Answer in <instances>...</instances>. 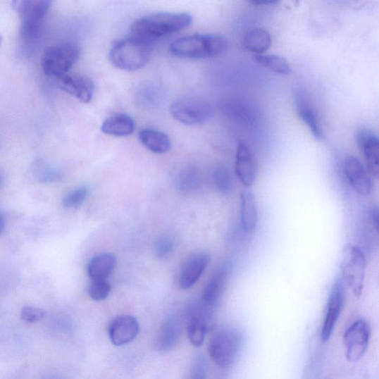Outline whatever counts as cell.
Listing matches in <instances>:
<instances>
[{
	"label": "cell",
	"mask_w": 379,
	"mask_h": 379,
	"mask_svg": "<svg viewBox=\"0 0 379 379\" xmlns=\"http://www.w3.org/2000/svg\"><path fill=\"white\" fill-rule=\"evenodd\" d=\"M272 45V37L265 28L256 27L247 32L243 39V46L256 55L263 54Z\"/></svg>",
	"instance_id": "cell-24"
},
{
	"label": "cell",
	"mask_w": 379,
	"mask_h": 379,
	"mask_svg": "<svg viewBox=\"0 0 379 379\" xmlns=\"http://www.w3.org/2000/svg\"><path fill=\"white\" fill-rule=\"evenodd\" d=\"M150 56V43L134 36L116 42L109 54L112 64L126 71L142 68L149 61Z\"/></svg>",
	"instance_id": "cell-3"
},
{
	"label": "cell",
	"mask_w": 379,
	"mask_h": 379,
	"mask_svg": "<svg viewBox=\"0 0 379 379\" xmlns=\"http://www.w3.org/2000/svg\"><path fill=\"white\" fill-rule=\"evenodd\" d=\"M89 195V189L87 187H79L66 195L63 201L65 208L76 209L80 207Z\"/></svg>",
	"instance_id": "cell-28"
},
{
	"label": "cell",
	"mask_w": 379,
	"mask_h": 379,
	"mask_svg": "<svg viewBox=\"0 0 379 379\" xmlns=\"http://www.w3.org/2000/svg\"><path fill=\"white\" fill-rule=\"evenodd\" d=\"M181 333V327L177 318L169 317L160 329L156 347L160 352H168L178 343Z\"/></svg>",
	"instance_id": "cell-23"
},
{
	"label": "cell",
	"mask_w": 379,
	"mask_h": 379,
	"mask_svg": "<svg viewBox=\"0 0 379 379\" xmlns=\"http://www.w3.org/2000/svg\"><path fill=\"white\" fill-rule=\"evenodd\" d=\"M211 257L208 253L202 252L189 258L182 268L178 284L181 289L187 290L194 286L209 266Z\"/></svg>",
	"instance_id": "cell-17"
},
{
	"label": "cell",
	"mask_w": 379,
	"mask_h": 379,
	"mask_svg": "<svg viewBox=\"0 0 379 379\" xmlns=\"http://www.w3.org/2000/svg\"><path fill=\"white\" fill-rule=\"evenodd\" d=\"M250 3L258 6H269L278 3V1H275V0H253Z\"/></svg>",
	"instance_id": "cell-33"
},
{
	"label": "cell",
	"mask_w": 379,
	"mask_h": 379,
	"mask_svg": "<svg viewBox=\"0 0 379 379\" xmlns=\"http://www.w3.org/2000/svg\"><path fill=\"white\" fill-rule=\"evenodd\" d=\"M116 263V257L110 254H101L94 256L87 265V273L92 280H108L114 271Z\"/></svg>",
	"instance_id": "cell-25"
},
{
	"label": "cell",
	"mask_w": 379,
	"mask_h": 379,
	"mask_svg": "<svg viewBox=\"0 0 379 379\" xmlns=\"http://www.w3.org/2000/svg\"><path fill=\"white\" fill-rule=\"evenodd\" d=\"M5 225V222L4 220V218L1 215H0V233L3 231Z\"/></svg>",
	"instance_id": "cell-34"
},
{
	"label": "cell",
	"mask_w": 379,
	"mask_h": 379,
	"mask_svg": "<svg viewBox=\"0 0 379 379\" xmlns=\"http://www.w3.org/2000/svg\"><path fill=\"white\" fill-rule=\"evenodd\" d=\"M1 44H2V37H0V46H1Z\"/></svg>",
	"instance_id": "cell-35"
},
{
	"label": "cell",
	"mask_w": 379,
	"mask_h": 379,
	"mask_svg": "<svg viewBox=\"0 0 379 379\" xmlns=\"http://www.w3.org/2000/svg\"><path fill=\"white\" fill-rule=\"evenodd\" d=\"M213 180L218 191L224 195L232 192L233 184L230 172L225 168H217L213 173Z\"/></svg>",
	"instance_id": "cell-27"
},
{
	"label": "cell",
	"mask_w": 379,
	"mask_h": 379,
	"mask_svg": "<svg viewBox=\"0 0 379 379\" xmlns=\"http://www.w3.org/2000/svg\"><path fill=\"white\" fill-rule=\"evenodd\" d=\"M343 171L354 192L363 197L371 194L373 188L371 174L359 159L353 156H347L344 159Z\"/></svg>",
	"instance_id": "cell-11"
},
{
	"label": "cell",
	"mask_w": 379,
	"mask_h": 379,
	"mask_svg": "<svg viewBox=\"0 0 379 379\" xmlns=\"http://www.w3.org/2000/svg\"><path fill=\"white\" fill-rule=\"evenodd\" d=\"M344 301L345 285L340 277L334 282L328 301L327 311L321 331V339L323 342L330 340L342 313Z\"/></svg>",
	"instance_id": "cell-10"
},
{
	"label": "cell",
	"mask_w": 379,
	"mask_h": 379,
	"mask_svg": "<svg viewBox=\"0 0 379 379\" xmlns=\"http://www.w3.org/2000/svg\"><path fill=\"white\" fill-rule=\"evenodd\" d=\"M295 106L300 119L307 125L313 136L318 141L323 140L325 134L322 120L308 95L298 92L295 95Z\"/></svg>",
	"instance_id": "cell-12"
},
{
	"label": "cell",
	"mask_w": 379,
	"mask_h": 379,
	"mask_svg": "<svg viewBox=\"0 0 379 379\" xmlns=\"http://www.w3.org/2000/svg\"><path fill=\"white\" fill-rule=\"evenodd\" d=\"M191 379H206V362L201 357L194 362Z\"/></svg>",
	"instance_id": "cell-32"
},
{
	"label": "cell",
	"mask_w": 379,
	"mask_h": 379,
	"mask_svg": "<svg viewBox=\"0 0 379 379\" xmlns=\"http://www.w3.org/2000/svg\"><path fill=\"white\" fill-rule=\"evenodd\" d=\"M359 147L363 154L366 166L372 177L379 174V140L376 135L367 129L359 131L356 135Z\"/></svg>",
	"instance_id": "cell-16"
},
{
	"label": "cell",
	"mask_w": 379,
	"mask_h": 379,
	"mask_svg": "<svg viewBox=\"0 0 379 379\" xmlns=\"http://www.w3.org/2000/svg\"><path fill=\"white\" fill-rule=\"evenodd\" d=\"M228 48V41L221 35L199 34L175 40L170 51L182 59H209L223 54Z\"/></svg>",
	"instance_id": "cell-2"
},
{
	"label": "cell",
	"mask_w": 379,
	"mask_h": 379,
	"mask_svg": "<svg viewBox=\"0 0 379 379\" xmlns=\"http://www.w3.org/2000/svg\"><path fill=\"white\" fill-rule=\"evenodd\" d=\"M235 174L245 187H251L256 178L257 168L254 155L244 142H240L237 148Z\"/></svg>",
	"instance_id": "cell-14"
},
{
	"label": "cell",
	"mask_w": 379,
	"mask_h": 379,
	"mask_svg": "<svg viewBox=\"0 0 379 379\" xmlns=\"http://www.w3.org/2000/svg\"><path fill=\"white\" fill-rule=\"evenodd\" d=\"M111 286L108 280H92L89 287V295L92 299L99 302L108 297Z\"/></svg>",
	"instance_id": "cell-29"
},
{
	"label": "cell",
	"mask_w": 379,
	"mask_h": 379,
	"mask_svg": "<svg viewBox=\"0 0 379 379\" xmlns=\"http://www.w3.org/2000/svg\"><path fill=\"white\" fill-rule=\"evenodd\" d=\"M209 318L207 311L201 307L193 308L189 313L187 321V335L190 342L200 347L205 341L209 328Z\"/></svg>",
	"instance_id": "cell-19"
},
{
	"label": "cell",
	"mask_w": 379,
	"mask_h": 379,
	"mask_svg": "<svg viewBox=\"0 0 379 379\" xmlns=\"http://www.w3.org/2000/svg\"><path fill=\"white\" fill-rule=\"evenodd\" d=\"M173 118L186 125H199L211 120L212 105L200 97H185L174 101L170 108Z\"/></svg>",
	"instance_id": "cell-7"
},
{
	"label": "cell",
	"mask_w": 379,
	"mask_h": 379,
	"mask_svg": "<svg viewBox=\"0 0 379 379\" xmlns=\"http://www.w3.org/2000/svg\"><path fill=\"white\" fill-rule=\"evenodd\" d=\"M366 267V257L361 247L352 243L347 244L343 249L340 266L342 280L355 297L359 298L362 294Z\"/></svg>",
	"instance_id": "cell-5"
},
{
	"label": "cell",
	"mask_w": 379,
	"mask_h": 379,
	"mask_svg": "<svg viewBox=\"0 0 379 379\" xmlns=\"http://www.w3.org/2000/svg\"><path fill=\"white\" fill-rule=\"evenodd\" d=\"M80 51L74 43L57 44L48 49L42 58V68L47 76L60 78L79 60Z\"/></svg>",
	"instance_id": "cell-6"
},
{
	"label": "cell",
	"mask_w": 379,
	"mask_h": 379,
	"mask_svg": "<svg viewBox=\"0 0 379 379\" xmlns=\"http://www.w3.org/2000/svg\"><path fill=\"white\" fill-rule=\"evenodd\" d=\"M175 249L174 239L168 235L160 236L155 241L154 251L159 258H166L170 256Z\"/></svg>",
	"instance_id": "cell-30"
},
{
	"label": "cell",
	"mask_w": 379,
	"mask_h": 379,
	"mask_svg": "<svg viewBox=\"0 0 379 379\" xmlns=\"http://www.w3.org/2000/svg\"><path fill=\"white\" fill-rule=\"evenodd\" d=\"M45 312L42 309L25 306L21 311V318L27 323H35L45 317Z\"/></svg>",
	"instance_id": "cell-31"
},
{
	"label": "cell",
	"mask_w": 379,
	"mask_h": 379,
	"mask_svg": "<svg viewBox=\"0 0 379 379\" xmlns=\"http://www.w3.org/2000/svg\"><path fill=\"white\" fill-rule=\"evenodd\" d=\"M51 4L49 0H22L13 2V7L21 19L20 31L33 34L42 32L44 21Z\"/></svg>",
	"instance_id": "cell-8"
},
{
	"label": "cell",
	"mask_w": 379,
	"mask_h": 379,
	"mask_svg": "<svg viewBox=\"0 0 379 379\" xmlns=\"http://www.w3.org/2000/svg\"><path fill=\"white\" fill-rule=\"evenodd\" d=\"M139 139L145 148L155 154H166L171 148V141L169 137L157 130L142 129L139 131Z\"/></svg>",
	"instance_id": "cell-21"
},
{
	"label": "cell",
	"mask_w": 379,
	"mask_h": 379,
	"mask_svg": "<svg viewBox=\"0 0 379 379\" xmlns=\"http://www.w3.org/2000/svg\"><path fill=\"white\" fill-rule=\"evenodd\" d=\"M135 123L127 114H116L110 116L101 125V130L107 135L127 137L134 133Z\"/></svg>",
	"instance_id": "cell-22"
},
{
	"label": "cell",
	"mask_w": 379,
	"mask_h": 379,
	"mask_svg": "<svg viewBox=\"0 0 379 379\" xmlns=\"http://www.w3.org/2000/svg\"><path fill=\"white\" fill-rule=\"evenodd\" d=\"M232 271V262L225 261L218 268L203 292V302L208 307H214L222 299Z\"/></svg>",
	"instance_id": "cell-13"
},
{
	"label": "cell",
	"mask_w": 379,
	"mask_h": 379,
	"mask_svg": "<svg viewBox=\"0 0 379 379\" xmlns=\"http://www.w3.org/2000/svg\"><path fill=\"white\" fill-rule=\"evenodd\" d=\"M371 335V327L364 319L356 321L345 330L344 344L346 357L349 362H356L366 354Z\"/></svg>",
	"instance_id": "cell-9"
},
{
	"label": "cell",
	"mask_w": 379,
	"mask_h": 379,
	"mask_svg": "<svg viewBox=\"0 0 379 379\" xmlns=\"http://www.w3.org/2000/svg\"><path fill=\"white\" fill-rule=\"evenodd\" d=\"M254 59L259 65L277 75H289L291 73L289 62L282 56L263 54L255 55Z\"/></svg>",
	"instance_id": "cell-26"
},
{
	"label": "cell",
	"mask_w": 379,
	"mask_h": 379,
	"mask_svg": "<svg viewBox=\"0 0 379 379\" xmlns=\"http://www.w3.org/2000/svg\"><path fill=\"white\" fill-rule=\"evenodd\" d=\"M58 86L81 103L89 104L94 94V85L91 79L80 75H66L57 80Z\"/></svg>",
	"instance_id": "cell-15"
},
{
	"label": "cell",
	"mask_w": 379,
	"mask_h": 379,
	"mask_svg": "<svg viewBox=\"0 0 379 379\" xmlns=\"http://www.w3.org/2000/svg\"><path fill=\"white\" fill-rule=\"evenodd\" d=\"M192 23L187 13H156L142 18L131 26L132 35L150 42L179 32Z\"/></svg>",
	"instance_id": "cell-1"
},
{
	"label": "cell",
	"mask_w": 379,
	"mask_h": 379,
	"mask_svg": "<svg viewBox=\"0 0 379 379\" xmlns=\"http://www.w3.org/2000/svg\"><path fill=\"white\" fill-rule=\"evenodd\" d=\"M240 221L246 233H253L258 225V209L254 195L247 191L240 194Z\"/></svg>",
	"instance_id": "cell-20"
},
{
	"label": "cell",
	"mask_w": 379,
	"mask_h": 379,
	"mask_svg": "<svg viewBox=\"0 0 379 379\" xmlns=\"http://www.w3.org/2000/svg\"><path fill=\"white\" fill-rule=\"evenodd\" d=\"M243 334L235 328L216 331L209 344V355L218 367L230 368L240 355L243 347Z\"/></svg>",
	"instance_id": "cell-4"
},
{
	"label": "cell",
	"mask_w": 379,
	"mask_h": 379,
	"mask_svg": "<svg viewBox=\"0 0 379 379\" xmlns=\"http://www.w3.org/2000/svg\"><path fill=\"white\" fill-rule=\"evenodd\" d=\"M139 332L137 320L130 316L118 317L109 326V337L116 346H123L134 341Z\"/></svg>",
	"instance_id": "cell-18"
}]
</instances>
